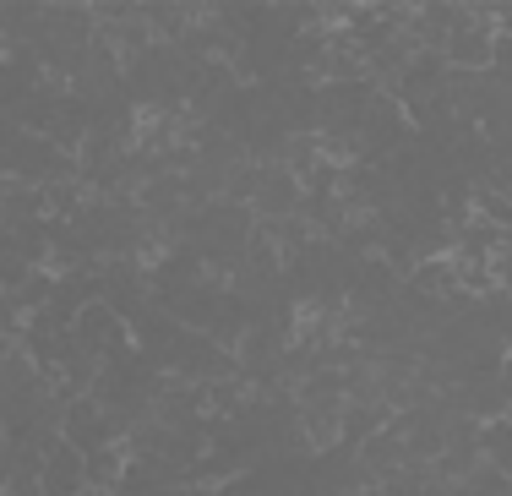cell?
Returning a JSON list of instances; mask_svg holds the SVG:
<instances>
[{"label":"cell","mask_w":512,"mask_h":496,"mask_svg":"<svg viewBox=\"0 0 512 496\" xmlns=\"http://www.w3.org/2000/svg\"><path fill=\"white\" fill-rule=\"evenodd\" d=\"M458 491L463 496H512V475H507V469H496V464H480Z\"/></svg>","instance_id":"cell-4"},{"label":"cell","mask_w":512,"mask_h":496,"mask_svg":"<svg viewBox=\"0 0 512 496\" xmlns=\"http://www.w3.org/2000/svg\"><path fill=\"white\" fill-rule=\"evenodd\" d=\"M0 169L6 180H28V186H60V180H77L82 175V159L60 153L50 137H33V131H17V126H0Z\"/></svg>","instance_id":"cell-1"},{"label":"cell","mask_w":512,"mask_h":496,"mask_svg":"<svg viewBox=\"0 0 512 496\" xmlns=\"http://www.w3.org/2000/svg\"><path fill=\"white\" fill-rule=\"evenodd\" d=\"M251 208L262 224L300 219V208H306V180H300V169L295 164H262V186H256Z\"/></svg>","instance_id":"cell-2"},{"label":"cell","mask_w":512,"mask_h":496,"mask_svg":"<svg viewBox=\"0 0 512 496\" xmlns=\"http://www.w3.org/2000/svg\"><path fill=\"white\" fill-rule=\"evenodd\" d=\"M6 229H28L50 219V186H28V180H6V208H0Z\"/></svg>","instance_id":"cell-3"}]
</instances>
